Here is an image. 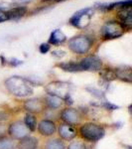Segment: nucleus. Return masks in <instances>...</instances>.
Returning a JSON list of instances; mask_svg holds the SVG:
<instances>
[{
	"instance_id": "412c9836",
	"label": "nucleus",
	"mask_w": 132,
	"mask_h": 149,
	"mask_svg": "<svg viewBox=\"0 0 132 149\" xmlns=\"http://www.w3.org/2000/svg\"><path fill=\"white\" fill-rule=\"evenodd\" d=\"M65 144L59 139H50L45 144V149H65Z\"/></svg>"
},
{
	"instance_id": "423d86ee",
	"label": "nucleus",
	"mask_w": 132,
	"mask_h": 149,
	"mask_svg": "<svg viewBox=\"0 0 132 149\" xmlns=\"http://www.w3.org/2000/svg\"><path fill=\"white\" fill-rule=\"evenodd\" d=\"M92 8L83 9V10L76 12L75 15L69 19V23L79 29L86 28L90 22V18L92 16Z\"/></svg>"
},
{
	"instance_id": "393cba45",
	"label": "nucleus",
	"mask_w": 132,
	"mask_h": 149,
	"mask_svg": "<svg viewBox=\"0 0 132 149\" xmlns=\"http://www.w3.org/2000/svg\"><path fill=\"white\" fill-rule=\"evenodd\" d=\"M86 90L88 91L90 93H92V95H94V97H99V98H102L104 97V93L102 92H100V91H98V90H97V88H88Z\"/></svg>"
},
{
	"instance_id": "f3484780",
	"label": "nucleus",
	"mask_w": 132,
	"mask_h": 149,
	"mask_svg": "<svg viewBox=\"0 0 132 149\" xmlns=\"http://www.w3.org/2000/svg\"><path fill=\"white\" fill-rule=\"evenodd\" d=\"M66 40H67L66 35L60 29H56L55 31H53L51 36H50L49 42L50 44L53 45H60V44H63Z\"/></svg>"
},
{
	"instance_id": "a211bd4d",
	"label": "nucleus",
	"mask_w": 132,
	"mask_h": 149,
	"mask_svg": "<svg viewBox=\"0 0 132 149\" xmlns=\"http://www.w3.org/2000/svg\"><path fill=\"white\" fill-rule=\"evenodd\" d=\"M59 67L62 70L66 72H71V73H76V72H81L83 71L81 68L80 63H76V62H67V63L59 64Z\"/></svg>"
},
{
	"instance_id": "7ed1b4c3",
	"label": "nucleus",
	"mask_w": 132,
	"mask_h": 149,
	"mask_svg": "<svg viewBox=\"0 0 132 149\" xmlns=\"http://www.w3.org/2000/svg\"><path fill=\"white\" fill-rule=\"evenodd\" d=\"M92 39L85 35L76 36V37L72 38L69 41V48L74 53L79 55H83L88 53L90 51V48H92Z\"/></svg>"
},
{
	"instance_id": "f03ea898",
	"label": "nucleus",
	"mask_w": 132,
	"mask_h": 149,
	"mask_svg": "<svg viewBox=\"0 0 132 149\" xmlns=\"http://www.w3.org/2000/svg\"><path fill=\"white\" fill-rule=\"evenodd\" d=\"M80 133L81 137L85 138L88 141H98L104 136L105 130L102 126L98 125V124L92 123V122H88L81 125L80 129Z\"/></svg>"
},
{
	"instance_id": "39448f33",
	"label": "nucleus",
	"mask_w": 132,
	"mask_h": 149,
	"mask_svg": "<svg viewBox=\"0 0 132 149\" xmlns=\"http://www.w3.org/2000/svg\"><path fill=\"white\" fill-rule=\"evenodd\" d=\"M124 33V29L119 22L109 21L106 22L101 28V35L102 38L105 40H112L117 39L121 37Z\"/></svg>"
},
{
	"instance_id": "7c9ffc66",
	"label": "nucleus",
	"mask_w": 132,
	"mask_h": 149,
	"mask_svg": "<svg viewBox=\"0 0 132 149\" xmlns=\"http://www.w3.org/2000/svg\"><path fill=\"white\" fill-rule=\"evenodd\" d=\"M7 20H8V18H7L6 12H3V11L0 10V23L5 22Z\"/></svg>"
},
{
	"instance_id": "1a4fd4ad",
	"label": "nucleus",
	"mask_w": 132,
	"mask_h": 149,
	"mask_svg": "<svg viewBox=\"0 0 132 149\" xmlns=\"http://www.w3.org/2000/svg\"><path fill=\"white\" fill-rule=\"evenodd\" d=\"M61 119L69 125H76L81 121V114L76 109H66L61 112Z\"/></svg>"
},
{
	"instance_id": "6ab92c4d",
	"label": "nucleus",
	"mask_w": 132,
	"mask_h": 149,
	"mask_svg": "<svg viewBox=\"0 0 132 149\" xmlns=\"http://www.w3.org/2000/svg\"><path fill=\"white\" fill-rule=\"evenodd\" d=\"M62 102L63 100L61 97H55V95H48V97H46V104L51 109H58L62 105Z\"/></svg>"
},
{
	"instance_id": "bb28decb",
	"label": "nucleus",
	"mask_w": 132,
	"mask_h": 149,
	"mask_svg": "<svg viewBox=\"0 0 132 149\" xmlns=\"http://www.w3.org/2000/svg\"><path fill=\"white\" fill-rule=\"evenodd\" d=\"M104 107L107 110H115V109H119L118 105L112 104V103H110V102H105L104 103Z\"/></svg>"
},
{
	"instance_id": "5701e85b",
	"label": "nucleus",
	"mask_w": 132,
	"mask_h": 149,
	"mask_svg": "<svg viewBox=\"0 0 132 149\" xmlns=\"http://www.w3.org/2000/svg\"><path fill=\"white\" fill-rule=\"evenodd\" d=\"M101 77L104 81H113L114 79H116V76H115V72L111 69H106L104 72L101 73Z\"/></svg>"
},
{
	"instance_id": "6e6552de",
	"label": "nucleus",
	"mask_w": 132,
	"mask_h": 149,
	"mask_svg": "<svg viewBox=\"0 0 132 149\" xmlns=\"http://www.w3.org/2000/svg\"><path fill=\"white\" fill-rule=\"evenodd\" d=\"M80 64L83 71H98L102 66L101 60L97 56L85 57L80 62Z\"/></svg>"
},
{
	"instance_id": "4468645a",
	"label": "nucleus",
	"mask_w": 132,
	"mask_h": 149,
	"mask_svg": "<svg viewBox=\"0 0 132 149\" xmlns=\"http://www.w3.org/2000/svg\"><path fill=\"white\" fill-rule=\"evenodd\" d=\"M38 139L31 136H26L20 139L18 143V149H37Z\"/></svg>"
},
{
	"instance_id": "0eeeda50",
	"label": "nucleus",
	"mask_w": 132,
	"mask_h": 149,
	"mask_svg": "<svg viewBox=\"0 0 132 149\" xmlns=\"http://www.w3.org/2000/svg\"><path fill=\"white\" fill-rule=\"evenodd\" d=\"M8 132L10 134L11 137H13L14 139H22L26 136H28L29 133V129L26 127V125L24 124V122L22 121H15L13 123L10 124L8 128Z\"/></svg>"
},
{
	"instance_id": "dca6fc26",
	"label": "nucleus",
	"mask_w": 132,
	"mask_h": 149,
	"mask_svg": "<svg viewBox=\"0 0 132 149\" xmlns=\"http://www.w3.org/2000/svg\"><path fill=\"white\" fill-rule=\"evenodd\" d=\"M115 76L118 78L119 80L124 81L126 83H131L132 77H131V68L130 67H122V68H118L114 70Z\"/></svg>"
},
{
	"instance_id": "ddd939ff",
	"label": "nucleus",
	"mask_w": 132,
	"mask_h": 149,
	"mask_svg": "<svg viewBox=\"0 0 132 149\" xmlns=\"http://www.w3.org/2000/svg\"><path fill=\"white\" fill-rule=\"evenodd\" d=\"M38 130L40 134L43 136H51L56 131V125L52 120L49 119H44L39 123L38 125Z\"/></svg>"
},
{
	"instance_id": "2eb2a0df",
	"label": "nucleus",
	"mask_w": 132,
	"mask_h": 149,
	"mask_svg": "<svg viewBox=\"0 0 132 149\" xmlns=\"http://www.w3.org/2000/svg\"><path fill=\"white\" fill-rule=\"evenodd\" d=\"M26 13H27V8L24 6H19L10 9L8 12H6V15L8 20H18L25 16Z\"/></svg>"
},
{
	"instance_id": "9d476101",
	"label": "nucleus",
	"mask_w": 132,
	"mask_h": 149,
	"mask_svg": "<svg viewBox=\"0 0 132 149\" xmlns=\"http://www.w3.org/2000/svg\"><path fill=\"white\" fill-rule=\"evenodd\" d=\"M44 107L45 102H42L40 98H30L24 103V109L31 113H39L44 110Z\"/></svg>"
},
{
	"instance_id": "2f4dec72",
	"label": "nucleus",
	"mask_w": 132,
	"mask_h": 149,
	"mask_svg": "<svg viewBox=\"0 0 132 149\" xmlns=\"http://www.w3.org/2000/svg\"><path fill=\"white\" fill-rule=\"evenodd\" d=\"M12 1L16 4H23V3H29V2H32L33 0H12Z\"/></svg>"
},
{
	"instance_id": "c756f323",
	"label": "nucleus",
	"mask_w": 132,
	"mask_h": 149,
	"mask_svg": "<svg viewBox=\"0 0 132 149\" xmlns=\"http://www.w3.org/2000/svg\"><path fill=\"white\" fill-rule=\"evenodd\" d=\"M52 55L57 58H62L65 56V52L64 51H60V50H56V51H53Z\"/></svg>"
},
{
	"instance_id": "f257e3e1",
	"label": "nucleus",
	"mask_w": 132,
	"mask_h": 149,
	"mask_svg": "<svg viewBox=\"0 0 132 149\" xmlns=\"http://www.w3.org/2000/svg\"><path fill=\"white\" fill-rule=\"evenodd\" d=\"M5 88L9 93L19 97H25L33 93V86L27 79L13 76L5 81Z\"/></svg>"
},
{
	"instance_id": "cd10ccee",
	"label": "nucleus",
	"mask_w": 132,
	"mask_h": 149,
	"mask_svg": "<svg viewBox=\"0 0 132 149\" xmlns=\"http://www.w3.org/2000/svg\"><path fill=\"white\" fill-rule=\"evenodd\" d=\"M23 62L20 61V60H17V59H11L9 60V62H6L5 64H9L10 66H13V67H17L19 65H21Z\"/></svg>"
},
{
	"instance_id": "f8f14e48",
	"label": "nucleus",
	"mask_w": 132,
	"mask_h": 149,
	"mask_svg": "<svg viewBox=\"0 0 132 149\" xmlns=\"http://www.w3.org/2000/svg\"><path fill=\"white\" fill-rule=\"evenodd\" d=\"M131 7L128 8H123L121 9V11H119L118 13V18L120 19L121 26L123 27L124 30L129 31L131 29V24H132V17H131Z\"/></svg>"
},
{
	"instance_id": "473e14b6",
	"label": "nucleus",
	"mask_w": 132,
	"mask_h": 149,
	"mask_svg": "<svg viewBox=\"0 0 132 149\" xmlns=\"http://www.w3.org/2000/svg\"><path fill=\"white\" fill-rule=\"evenodd\" d=\"M55 1H57V2H61V1H65V0H55Z\"/></svg>"
},
{
	"instance_id": "b1692460",
	"label": "nucleus",
	"mask_w": 132,
	"mask_h": 149,
	"mask_svg": "<svg viewBox=\"0 0 132 149\" xmlns=\"http://www.w3.org/2000/svg\"><path fill=\"white\" fill-rule=\"evenodd\" d=\"M68 149H86L85 144L81 141H72L71 143L69 144Z\"/></svg>"
},
{
	"instance_id": "72a5a7b5",
	"label": "nucleus",
	"mask_w": 132,
	"mask_h": 149,
	"mask_svg": "<svg viewBox=\"0 0 132 149\" xmlns=\"http://www.w3.org/2000/svg\"><path fill=\"white\" fill-rule=\"evenodd\" d=\"M42 1H51V0H42Z\"/></svg>"
},
{
	"instance_id": "aec40b11",
	"label": "nucleus",
	"mask_w": 132,
	"mask_h": 149,
	"mask_svg": "<svg viewBox=\"0 0 132 149\" xmlns=\"http://www.w3.org/2000/svg\"><path fill=\"white\" fill-rule=\"evenodd\" d=\"M24 124L26 127L29 129V131H35L36 127H37V120H36V117L32 114H27L24 119Z\"/></svg>"
},
{
	"instance_id": "9b49d317",
	"label": "nucleus",
	"mask_w": 132,
	"mask_h": 149,
	"mask_svg": "<svg viewBox=\"0 0 132 149\" xmlns=\"http://www.w3.org/2000/svg\"><path fill=\"white\" fill-rule=\"evenodd\" d=\"M59 135L65 140H72L76 136V129L73 125L64 123L59 127Z\"/></svg>"
},
{
	"instance_id": "a878e982",
	"label": "nucleus",
	"mask_w": 132,
	"mask_h": 149,
	"mask_svg": "<svg viewBox=\"0 0 132 149\" xmlns=\"http://www.w3.org/2000/svg\"><path fill=\"white\" fill-rule=\"evenodd\" d=\"M39 51L41 54H46L50 51V45L49 44H45V43H43V44L40 45L39 47Z\"/></svg>"
},
{
	"instance_id": "20e7f679",
	"label": "nucleus",
	"mask_w": 132,
	"mask_h": 149,
	"mask_svg": "<svg viewBox=\"0 0 132 149\" xmlns=\"http://www.w3.org/2000/svg\"><path fill=\"white\" fill-rule=\"evenodd\" d=\"M71 88L72 85L69 84L68 81H52L49 85L46 86V92L48 95H55V97H61L64 100L68 95H71Z\"/></svg>"
},
{
	"instance_id": "4be33fe9",
	"label": "nucleus",
	"mask_w": 132,
	"mask_h": 149,
	"mask_svg": "<svg viewBox=\"0 0 132 149\" xmlns=\"http://www.w3.org/2000/svg\"><path fill=\"white\" fill-rule=\"evenodd\" d=\"M14 148H15V144H14L13 140L6 137L0 138V149H14Z\"/></svg>"
},
{
	"instance_id": "c85d7f7f",
	"label": "nucleus",
	"mask_w": 132,
	"mask_h": 149,
	"mask_svg": "<svg viewBox=\"0 0 132 149\" xmlns=\"http://www.w3.org/2000/svg\"><path fill=\"white\" fill-rule=\"evenodd\" d=\"M6 126L4 125L3 123H0V138L2 137H5V134H6Z\"/></svg>"
}]
</instances>
